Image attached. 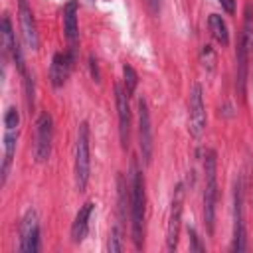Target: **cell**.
<instances>
[{
    "mask_svg": "<svg viewBox=\"0 0 253 253\" xmlns=\"http://www.w3.org/2000/svg\"><path fill=\"white\" fill-rule=\"evenodd\" d=\"M93 210H95V204H93V202H85V204L79 208V211H77V215H75V219H73V223H71V241H73V243H81V241L87 237L89 219H91Z\"/></svg>",
    "mask_w": 253,
    "mask_h": 253,
    "instance_id": "obj_13",
    "label": "cell"
},
{
    "mask_svg": "<svg viewBox=\"0 0 253 253\" xmlns=\"http://www.w3.org/2000/svg\"><path fill=\"white\" fill-rule=\"evenodd\" d=\"M188 132L194 138H200L206 130L208 117H206V105H204V91L200 83L192 85L190 101H188Z\"/></svg>",
    "mask_w": 253,
    "mask_h": 253,
    "instance_id": "obj_5",
    "label": "cell"
},
{
    "mask_svg": "<svg viewBox=\"0 0 253 253\" xmlns=\"http://www.w3.org/2000/svg\"><path fill=\"white\" fill-rule=\"evenodd\" d=\"M18 42H16V36H14V28H12V22L8 16L2 18V51L4 55L8 53H14Z\"/></svg>",
    "mask_w": 253,
    "mask_h": 253,
    "instance_id": "obj_18",
    "label": "cell"
},
{
    "mask_svg": "<svg viewBox=\"0 0 253 253\" xmlns=\"http://www.w3.org/2000/svg\"><path fill=\"white\" fill-rule=\"evenodd\" d=\"M150 2V10L152 12H158V0H148Z\"/></svg>",
    "mask_w": 253,
    "mask_h": 253,
    "instance_id": "obj_26",
    "label": "cell"
},
{
    "mask_svg": "<svg viewBox=\"0 0 253 253\" xmlns=\"http://www.w3.org/2000/svg\"><path fill=\"white\" fill-rule=\"evenodd\" d=\"M208 28H210V34L211 38L221 43V45H227L229 43V32H227V24L223 22V18L219 14H210L208 18Z\"/></svg>",
    "mask_w": 253,
    "mask_h": 253,
    "instance_id": "obj_16",
    "label": "cell"
},
{
    "mask_svg": "<svg viewBox=\"0 0 253 253\" xmlns=\"http://www.w3.org/2000/svg\"><path fill=\"white\" fill-rule=\"evenodd\" d=\"M73 65H75V47H71L69 51H57L51 57V65H49L51 85L53 87H61L67 81Z\"/></svg>",
    "mask_w": 253,
    "mask_h": 253,
    "instance_id": "obj_11",
    "label": "cell"
},
{
    "mask_svg": "<svg viewBox=\"0 0 253 253\" xmlns=\"http://www.w3.org/2000/svg\"><path fill=\"white\" fill-rule=\"evenodd\" d=\"M241 40L247 47L249 53H253V4L247 2L245 4V12H243V30H241Z\"/></svg>",
    "mask_w": 253,
    "mask_h": 253,
    "instance_id": "obj_17",
    "label": "cell"
},
{
    "mask_svg": "<svg viewBox=\"0 0 253 253\" xmlns=\"http://www.w3.org/2000/svg\"><path fill=\"white\" fill-rule=\"evenodd\" d=\"M107 249H109L111 253H119V251H123V227L115 225V229L111 231V237H109V245H107Z\"/></svg>",
    "mask_w": 253,
    "mask_h": 253,
    "instance_id": "obj_20",
    "label": "cell"
},
{
    "mask_svg": "<svg viewBox=\"0 0 253 253\" xmlns=\"http://www.w3.org/2000/svg\"><path fill=\"white\" fill-rule=\"evenodd\" d=\"M123 77H125V85H126V93H128V97L136 91V87H138V75H136V71L128 65V63H125L123 65Z\"/></svg>",
    "mask_w": 253,
    "mask_h": 253,
    "instance_id": "obj_19",
    "label": "cell"
},
{
    "mask_svg": "<svg viewBox=\"0 0 253 253\" xmlns=\"http://www.w3.org/2000/svg\"><path fill=\"white\" fill-rule=\"evenodd\" d=\"M24 89H26V105L28 109L34 107V77L30 75V71H26L24 75Z\"/></svg>",
    "mask_w": 253,
    "mask_h": 253,
    "instance_id": "obj_21",
    "label": "cell"
},
{
    "mask_svg": "<svg viewBox=\"0 0 253 253\" xmlns=\"http://www.w3.org/2000/svg\"><path fill=\"white\" fill-rule=\"evenodd\" d=\"M18 16H20V28H22V36L28 43V47L38 49L40 47V36H38V26H36V18L34 12L28 4V0H18Z\"/></svg>",
    "mask_w": 253,
    "mask_h": 253,
    "instance_id": "obj_12",
    "label": "cell"
},
{
    "mask_svg": "<svg viewBox=\"0 0 253 253\" xmlns=\"http://www.w3.org/2000/svg\"><path fill=\"white\" fill-rule=\"evenodd\" d=\"M115 103H117V115H119V138L123 150H128L130 144V105H128V93L117 83L115 85Z\"/></svg>",
    "mask_w": 253,
    "mask_h": 253,
    "instance_id": "obj_10",
    "label": "cell"
},
{
    "mask_svg": "<svg viewBox=\"0 0 253 253\" xmlns=\"http://www.w3.org/2000/svg\"><path fill=\"white\" fill-rule=\"evenodd\" d=\"M188 235H190V249L192 251H206V247L200 243V237H198V233H196V229L194 227H188Z\"/></svg>",
    "mask_w": 253,
    "mask_h": 253,
    "instance_id": "obj_23",
    "label": "cell"
},
{
    "mask_svg": "<svg viewBox=\"0 0 253 253\" xmlns=\"http://www.w3.org/2000/svg\"><path fill=\"white\" fill-rule=\"evenodd\" d=\"M182 206H184V186L178 184L172 196L170 204V215L166 225V249L174 251L178 247V235H180V221H182Z\"/></svg>",
    "mask_w": 253,
    "mask_h": 253,
    "instance_id": "obj_7",
    "label": "cell"
},
{
    "mask_svg": "<svg viewBox=\"0 0 253 253\" xmlns=\"http://www.w3.org/2000/svg\"><path fill=\"white\" fill-rule=\"evenodd\" d=\"M89 67H91V77L99 83L101 81V71H99V65H97V57L93 53L89 55Z\"/></svg>",
    "mask_w": 253,
    "mask_h": 253,
    "instance_id": "obj_24",
    "label": "cell"
},
{
    "mask_svg": "<svg viewBox=\"0 0 253 253\" xmlns=\"http://www.w3.org/2000/svg\"><path fill=\"white\" fill-rule=\"evenodd\" d=\"M136 105H138V146H140V154H142L144 164H150L152 162V150H154L150 113H148V105H146L144 97H140Z\"/></svg>",
    "mask_w": 253,
    "mask_h": 253,
    "instance_id": "obj_8",
    "label": "cell"
},
{
    "mask_svg": "<svg viewBox=\"0 0 253 253\" xmlns=\"http://www.w3.org/2000/svg\"><path fill=\"white\" fill-rule=\"evenodd\" d=\"M233 251L247 249V233H245V215H243V184L241 178L235 180L233 188Z\"/></svg>",
    "mask_w": 253,
    "mask_h": 253,
    "instance_id": "obj_6",
    "label": "cell"
},
{
    "mask_svg": "<svg viewBox=\"0 0 253 253\" xmlns=\"http://www.w3.org/2000/svg\"><path fill=\"white\" fill-rule=\"evenodd\" d=\"M77 14H79V4L77 0H69L63 8V32H65V38L71 42V45H75L77 42Z\"/></svg>",
    "mask_w": 253,
    "mask_h": 253,
    "instance_id": "obj_15",
    "label": "cell"
},
{
    "mask_svg": "<svg viewBox=\"0 0 253 253\" xmlns=\"http://www.w3.org/2000/svg\"><path fill=\"white\" fill-rule=\"evenodd\" d=\"M18 144V126H4V160H2V184H6L10 164L16 154Z\"/></svg>",
    "mask_w": 253,
    "mask_h": 253,
    "instance_id": "obj_14",
    "label": "cell"
},
{
    "mask_svg": "<svg viewBox=\"0 0 253 253\" xmlns=\"http://www.w3.org/2000/svg\"><path fill=\"white\" fill-rule=\"evenodd\" d=\"M40 249V223L38 213L28 210L20 221V251L22 253H36Z\"/></svg>",
    "mask_w": 253,
    "mask_h": 253,
    "instance_id": "obj_9",
    "label": "cell"
},
{
    "mask_svg": "<svg viewBox=\"0 0 253 253\" xmlns=\"http://www.w3.org/2000/svg\"><path fill=\"white\" fill-rule=\"evenodd\" d=\"M202 61H204V65H208V69H213L215 53L211 51V47H210V45H204V47H202Z\"/></svg>",
    "mask_w": 253,
    "mask_h": 253,
    "instance_id": "obj_22",
    "label": "cell"
},
{
    "mask_svg": "<svg viewBox=\"0 0 253 253\" xmlns=\"http://www.w3.org/2000/svg\"><path fill=\"white\" fill-rule=\"evenodd\" d=\"M235 2H237V0H219L221 8H223L227 14H235Z\"/></svg>",
    "mask_w": 253,
    "mask_h": 253,
    "instance_id": "obj_25",
    "label": "cell"
},
{
    "mask_svg": "<svg viewBox=\"0 0 253 253\" xmlns=\"http://www.w3.org/2000/svg\"><path fill=\"white\" fill-rule=\"evenodd\" d=\"M204 223L208 233L213 235L215 202H217V154L211 148L204 150Z\"/></svg>",
    "mask_w": 253,
    "mask_h": 253,
    "instance_id": "obj_2",
    "label": "cell"
},
{
    "mask_svg": "<svg viewBox=\"0 0 253 253\" xmlns=\"http://www.w3.org/2000/svg\"><path fill=\"white\" fill-rule=\"evenodd\" d=\"M53 146V119L47 111H42L36 121V138H34V158L36 162H47Z\"/></svg>",
    "mask_w": 253,
    "mask_h": 253,
    "instance_id": "obj_4",
    "label": "cell"
},
{
    "mask_svg": "<svg viewBox=\"0 0 253 253\" xmlns=\"http://www.w3.org/2000/svg\"><path fill=\"white\" fill-rule=\"evenodd\" d=\"M130 231L134 247L140 249L144 241V211H146V194H144V178L136 162L132 160V174H130Z\"/></svg>",
    "mask_w": 253,
    "mask_h": 253,
    "instance_id": "obj_1",
    "label": "cell"
},
{
    "mask_svg": "<svg viewBox=\"0 0 253 253\" xmlns=\"http://www.w3.org/2000/svg\"><path fill=\"white\" fill-rule=\"evenodd\" d=\"M89 172H91V146H89V125L83 121L77 128V140H75V162H73V174H75V186L79 192H85L89 184Z\"/></svg>",
    "mask_w": 253,
    "mask_h": 253,
    "instance_id": "obj_3",
    "label": "cell"
}]
</instances>
